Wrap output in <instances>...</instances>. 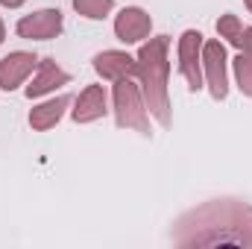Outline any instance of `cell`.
Masks as SVG:
<instances>
[{"mask_svg": "<svg viewBox=\"0 0 252 249\" xmlns=\"http://www.w3.org/2000/svg\"><path fill=\"white\" fill-rule=\"evenodd\" d=\"M176 247H252V205L235 196H217L185 211L170 232Z\"/></svg>", "mask_w": 252, "mask_h": 249, "instance_id": "obj_1", "label": "cell"}, {"mask_svg": "<svg viewBox=\"0 0 252 249\" xmlns=\"http://www.w3.org/2000/svg\"><path fill=\"white\" fill-rule=\"evenodd\" d=\"M167 50H170L167 35H156L147 44H141V50H138V79H141L144 103L150 109V118H156L164 129L173 124L170 91H167V73H170Z\"/></svg>", "mask_w": 252, "mask_h": 249, "instance_id": "obj_2", "label": "cell"}, {"mask_svg": "<svg viewBox=\"0 0 252 249\" xmlns=\"http://www.w3.org/2000/svg\"><path fill=\"white\" fill-rule=\"evenodd\" d=\"M112 109H115V121H118L121 129H132V132L150 135V109H147V103H144L141 85H138L132 76L115 82Z\"/></svg>", "mask_w": 252, "mask_h": 249, "instance_id": "obj_3", "label": "cell"}, {"mask_svg": "<svg viewBox=\"0 0 252 249\" xmlns=\"http://www.w3.org/2000/svg\"><path fill=\"white\" fill-rule=\"evenodd\" d=\"M202 79L214 100L229 97V59H226V44L220 38L202 41Z\"/></svg>", "mask_w": 252, "mask_h": 249, "instance_id": "obj_4", "label": "cell"}, {"mask_svg": "<svg viewBox=\"0 0 252 249\" xmlns=\"http://www.w3.org/2000/svg\"><path fill=\"white\" fill-rule=\"evenodd\" d=\"M202 41H205V35L199 30H185L179 35V73L188 82V91H193V94L199 88H205V79H202Z\"/></svg>", "mask_w": 252, "mask_h": 249, "instance_id": "obj_5", "label": "cell"}, {"mask_svg": "<svg viewBox=\"0 0 252 249\" xmlns=\"http://www.w3.org/2000/svg\"><path fill=\"white\" fill-rule=\"evenodd\" d=\"M18 35L27 41H53L64 30V18L59 9H38L32 15H24L18 21Z\"/></svg>", "mask_w": 252, "mask_h": 249, "instance_id": "obj_6", "label": "cell"}, {"mask_svg": "<svg viewBox=\"0 0 252 249\" xmlns=\"http://www.w3.org/2000/svg\"><path fill=\"white\" fill-rule=\"evenodd\" d=\"M38 67V56L30 50H12L0 59V91L21 88Z\"/></svg>", "mask_w": 252, "mask_h": 249, "instance_id": "obj_7", "label": "cell"}, {"mask_svg": "<svg viewBox=\"0 0 252 249\" xmlns=\"http://www.w3.org/2000/svg\"><path fill=\"white\" fill-rule=\"evenodd\" d=\"M150 32H153V18H150L147 9H141V6H124L115 15V35L124 44H138V41L150 38Z\"/></svg>", "mask_w": 252, "mask_h": 249, "instance_id": "obj_8", "label": "cell"}, {"mask_svg": "<svg viewBox=\"0 0 252 249\" xmlns=\"http://www.w3.org/2000/svg\"><path fill=\"white\" fill-rule=\"evenodd\" d=\"M106 112H109L106 88L103 85H85L79 91V97L73 100L70 118H73V124H94V121L106 118Z\"/></svg>", "mask_w": 252, "mask_h": 249, "instance_id": "obj_9", "label": "cell"}, {"mask_svg": "<svg viewBox=\"0 0 252 249\" xmlns=\"http://www.w3.org/2000/svg\"><path fill=\"white\" fill-rule=\"evenodd\" d=\"M94 70L109 79V82H118V79H138V59L129 56L126 50H103L94 56Z\"/></svg>", "mask_w": 252, "mask_h": 249, "instance_id": "obj_10", "label": "cell"}, {"mask_svg": "<svg viewBox=\"0 0 252 249\" xmlns=\"http://www.w3.org/2000/svg\"><path fill=\"white\" fill-rule=\"evenodd\" d=\"M67 82H70V73H67L64 67H59L53 59H38L35 76L30 79V85H27L24 91H27L30 100H35V97H44V94L62 88V85H67Z\"/></svg>", "mask_w": 252, "mask_h": 249, "instance_id": "obj_11", "label": "cell"}, {"mask_svg": "<svg viewBox=\"0 0 252 249\" xmlns=\"http://www.w3.org/2000/svg\"><path fill=\"white\" fill-rule=\"evenodd\" d=\"M70 103H73V100H70L67 94H59V97H53V100H44V103L32 106V112H30V126H32L35 132L53 129V126L64 118V112H67Z\"/></svg>", "mask_w": 252, "mask_h": 249, "instance_id": "obj_12", "label": "cell"}, {"mask_svg": "<svg viewBox=\"0 0 252 249\" xmlns=\"http://www.w3.org/2000/svg\"><path fill=\"white\" fill-rule=\"evenodd\" d=\"M73 9H76V15H82L88 21H103L112 15L115 0H73Z\"/></svg>", "mask_w": 252, "mask_h": 249, "instance_id": "obj_13", "label": "cell"}, {"mask_svg": "<svg viewBox=\"0 0 252 249\" xmlns=\"http://www.w3.org/2000/svg\"><path fill=\"white\" fill-rule=\"evenodd\" d=\"M241 32H244V24H241V18H238V15L226 12V15H220V18H217V35H220V38H226L232 47H238V44H241Z\"/></svg>", "mask_w": 252, "mask_h": 249, "instance_id": "obj_14", "label": "cell"}, {"mask_svg": "<svg viewBox=\"0 0 252 249\" xmlns=\"http://www.w3.org/2000/svg\"><path fill=\"white\" fill-rule=\"evenodd\" d=\"M232 67H235V82H238L241 94H244V97H252V56L241 53V56L232 62Z\"/></svg>", "mask_w": 252, "mask_h": 249, "instance_id": "obj_15", "label": "cell"}, {"mask_svg": "<svg viewBox=\"0 0 252 249\" xmlns=\"http://www.w3.org/2000/svg\"><path fill=\"white\" fill-rule=\"evenodd\" d=\"M238 50H241V53H247V56H252V27H244V32H241V44H238Z\"/></svg>", "mask_w": 252, "mask_h": 249, "instance_id": "obj_16", "label": "cell"}, {"mask_svg": "<svg viewBox=\"0 0 252 249\" xmlns=\"http://www.w3.org/2000/svg\"><path fill=\"white\" fill-rule=\"evenodd\" d=\"M27 0H0V6H6V9H21Z\"/></svg>", "mask_w": 252, "mask_h": 249, "instance_id": "obj_17", "label": "cell"}, {"mask_svg": "<svg viewBox=\"0 0 252 249\" xmlns=\"http://www.w3.org/2000/svg\"><path fill=\"white\" fill-rule=\"evenodd\" d=\"M3 38H6V24H3V18H0V44H3Z\"/></svg>", "mask_w": 252, "mask_h": 249, "instance_id": "obj_18", "label": "cell"}, {"mask_svg": "<svg viewBox=\"0 0 252 249\" xmlns=\"http://www.w3.org/2000/svg\"><path fill=\"white\" fill-rule=\"evenodd\" d=\"M244 6H247V9L252 12V0H244Z\"/></svg>", "mask_w": 252, "mask_h": 249, "instance_id": "obj_19", "label": "cell"}]
</instances>
